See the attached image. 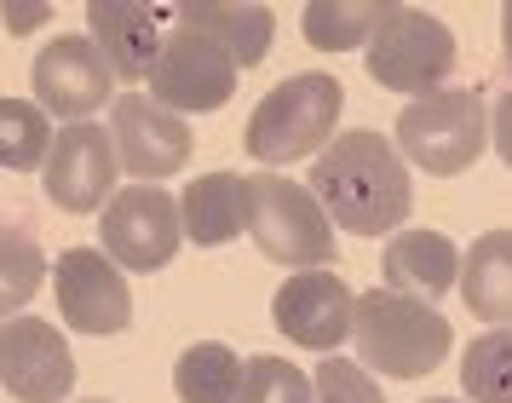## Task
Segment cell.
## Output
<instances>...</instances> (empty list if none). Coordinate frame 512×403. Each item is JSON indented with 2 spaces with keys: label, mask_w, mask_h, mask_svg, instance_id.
<instances>
[{
  "label": "cell",
  "mask_w": 512,
  "mask_h": 403,
  "mask_svg": "<svg viewBox=\"0 0 512 403\" xmlns=\"http://www.w3.org/2000/svg\"><path fill=\"white\" fill-rule=\"evenodd\" d=\"M311 196L323 202L334 225H346L351 237H386L397 231L415 208L409 167L397 156V144L374 127H351L317 150L311 162Z\"/></svg>",
  "instance_id": "1"
},
{
  "label": "cell",
  "mask_w": 512,
  "mask_h": 403,
  "mask_svg": "<svg viewBox=\"0 0 512 403\" xmlns=\"http://www.w3.org/2000/svg\"><path fill=\"white\" fill-rule=\"evenodd\" d=\"M351 340H357L363 369L392 375V380H420L449 357V340L455 334H449V317L438 306L409 300V294H392V288H374V294H357Z\"/></svg>",
  "instance_id": "2"
},
{
  "label": "cell",
  "mask_w": 512,
  "mask_h": 403,
  "mask_svg": "<svg viewBox=\"0 0 512 403\" xmlns=\"http://www.w3.org/2000/svg\"><path fill=\"white\" fill-rule=\"evenodd\" d=\"M340 104H346V93H340L334 75H317V70L288 75L282 87H271V93L259 98V110L248 116L242 144H248V156L265 162V167L300 162V156H311V150H323V144L334 139Z\"/></svg>",
  "instance_id": "3"
},
{
  "label": "cell",
  "mask_w": 512,
  "mask_h": 403,
  "mask_svg": "<svg viewBox=\"0 0 512 403\" xmlns=\"http://www.w3.org/2000/svg\"><path fill=\"white\" fill-rule=\"evenodd\" d=\"M489 144V98L478 87H438L397 116V156L420 173H466Z\"/></svg>",
  "instance_id": "4"
},
{
  "label": "cell",
  "mask_w": 512,
  "mask_h": 403,
  "mask_svg": "<svg viewBox=\"0 0 512 403\" xmlns=\"http://www.w3.org/2000/svg\"><path fill=\"white\" fill-rule=\"evenodd\" d=\"M248 237L259 242L265 260L288 265V271H323L334 265V219L323 214V202L311 196V185L282 179V173H259L254 179V219Z\"/></svg>",
  "instance_id": "5"
},
{
  "label": "cell",
  "mask_w": 512,
  "mask_h": 403,
  "mask_svg": "<svg viewBox=\"0 0 512 403\" xmlns=\"http://www.w3.org/2000/svg\"><path fill=\"white\" fill-rule=\"evenodd\" d=\"M455 70V35L420 6H392L369 41V75L392 93H438Z\"/></svg>",
  "instance_id": "6"
},
{
  "label": "cell",
  "mask_w": 512,
  "mask_h": 403,
  "mask_svg": "<svg viewBox=\"0 0 512 403\" xmlns=\"http://www.w3.org/2000/svg\"><path fill=\"white\" fill-rule=\"evenodd\" d=\"M98 237H104V254L121 271H167V260L185 242V219H179V202L162 185H127L121 196L104 202Z\"/></svg>",
  "instance_id": "7"
},
{
  "label": "cell",
  "mask_w": 512,
  "mask_h": 403,
  "mask_svg": "<svg viewBox=\"0 0 512 403\" xmlns=\"http://www.w3.org/2000/svg\"><path fill=\"white\" fill-rule=\"evenodd\" d=\"M236 93V64L196 29H167L156 70H150V98L173 110V116H196V110H219Z\"/></svg>",
  "instance_id": "8"
},
{
  "label": "cell",
  "mask_w": 512,
  "mask_h": 403,
  "mask_svg": "<svg viewBox=\"0 0 512 403\" xmlns=\"http://www.w3.org/2000/svg\"><path fill=\"white\" fill-rule=\"evenodd\" d=\"M52 288H58V311L75 334H121L133 323L127 271L98 248H70L52 265Z\"/></svg>",
  "instance_id": "9"
},
{
  "label": "cell",
  "mask_w": 512,
  "mask_h": 403,
  "mask_svg": "<svg viewBox=\"0 0 512 403\" xmlns=\"http://www.w3.org/2000/svg\"><path fill=\"white\" fill-rule=\"evenodd\" d=\"M0 386L18 403H64L75 392V357L64 334L41 317L0 323Z\"/></svg>",
  "instance_id": "10"
},
{
  "label": "cell",
  "mask_w": 512,
  "mask_h": 403,
  "mask_svg": "<svg viewBox=\"0 0 512 403\" xmlns=\"http://www.w3.org/2000/svg\"><path fill=\"white\" fill-rule=\"evenodd\" d=\"M47 179V196L70 214H93L116 196V179H121V162H116V139L110 127L98 121H75L52 139V156L41 167Z\"/></svg>",
  "instance_id": "11"
},
{
  "label": "cell",
  "mask_w": 512,
  "mask_h": 403,
  "mask_svg": "<svg viewBox=\"0 0 512 403\" xmlns=\"http://www.w3.org/2000/svg\"><path fill=\"white\" fill-rule=\"evenodd\" d=\"M110 87H116V70L104 64L93 35H58L35 58V104L47 116H64L70 127L87 121L93 110H104Z\"/></svg>",
  "instance_id": "12"
},
{
  "label": "cell",
  "mask_w": 512,
  "mask_h": 403,
  "mask_svg": "<svg viewBox=\"0 0 512 403\" xmlns=\"http://www.w3.org/2000/svg\"><path fill=\"white\" fill-rule=\"evenodd\" d=\"M110 139H116L121 173L133 179H167L190 162V127L144 93L110 98Z\"/></svg>",
  "instance_id": "13"
},
{
  "label": "cell",
  "mask_w": 512,
  "mask_h": 403,
  "mask_svg": "<svg viewBox=\"0 0 512 403\" xmlns=\"http://www.w3.org/2000/svg\"><path fill=\"white\" fill-rule=\"evenodd\" d=\"M351 311H357V300H351V288L334 271H294L277 288V300H271V323L294 346L334 352L340 340H351Z\"/></svg>",
  "instance_id": "14"
},
{
  "label": "cell",
  "mask_w": 512,
  "mask_h": 403,
  "mask_svg": "<svg viewBox=\"0 0 512 403\" xmlns=\"http://www.w3.org/2000/svg\"><path fill=\"white\" fill-rule=\"evenodd\" d=\"M87 35L121 81H150L156 52L167 41V12L144 6V0H93L87 6Z\"/></svg>",
  "instance_id": "15"
},
{
  "label": "cell",
  "mask_w": 512,
  "mask_h": 403,
  "mask_svg": "<svg viewBox=\"0 0 512 403\" xmlns=\"http://www.w3.org/2000/svg\"><path fill=\"white\" fill-rule=\"evenodd\" d=\"M179 219H185V237L196 248H225L254 219V179H242V173L190 179L185 196H179Z\"/></svg>",
  "instance_id": "16"
},
{
  "label": "cell",
  "mask_w": 512,
  "mask_h": 403,
  "mask_svg": "<svg viewBox=\"0 0 512 403\" xmlns=\"http://www.w3.org/2000/svg\"><path fill=\"white\" fill-rule=\"evenodd\" d=\"M380 277L392 294H409V300H438L443 288L461 283V254L443 231H397L380 254Z\"/></svg>",
  "instance_id": "17"
},
{
  "label": "cell",
  "mask_w": 512,
  "mask_h": 403,
  "mask_svg": "<svg viewBox=\"0 0 512 403\" xmlns=\"http://www.w3.org/2000/svg\"><path fill=\"white\" fill-rule=\"evenodd\" d=\"M173 24L208 35L236 70H254L259 58L271 52L277 12H271V6H236V0H213V6L208 0H190V6H173Z\"/></svg>",
  "instance_id": "18"
},
{
  "label": "cell",
  "mask_w": 512,
  "mask_h": 403,
  "mask_svg": "<svg viewBox=\"0 0 512 403\" xmlns=\"http://www.w3.org/2000/svg\"><path fill=\"white\" fill-rule=\"evenodd\" d=\"M461 294L472 317H489L495 329L512 323V231H489L466 248L461 260Z\"/></svg>",
  "instance_id": "19"
},
{
  "label": "cell",
  "mask_w": 512,
  "mask_h": 403,
  "mask_svg": "<svg viewBox=\"0 0 512 403\" xmlns=\"http://www.w3.org/2000/svg\"><path fill=\"white\" fill-rule=\"evenodd\" d=\"M173 392L185 403H236L242 392V357L219 340H196L173 363Z\"/></svg>",
  "instance_id": "20"
},
{
  "label": "cell",
  "mask_w": 512,
  "mask_h": 403,
  "mask_svg": "<svg viewBox=\"0 0 512 403\" xmlns=\"http://www.w3.org/2000/svg\"><path fill=\"white\" fill-rule=\"evenodd\" d=\"M386 12H392V6H369V0H357V6H351V0H311L300 29H305L311 47L351 52V47H369L374 29L386 24Z\"/></svg>",
  "instance_id": "21"
},
{
  "label": "cell",
  "mask_w": 512,
  "mask_h": 403,
  "mask_svg": "<svg viewBox=\"0 0 512 403\" xmlns=\"http://www.w3.org/2000/svg\"><path fill=\"white\" fill-rule=\"evenodd\" d=\"M52 121L29 98H0V173H35L52 156Z\"/></svg>",
  "instance_id": "22"
},
{
  "label": "cell",
  "mask_w": 512,
  "mask_h": 403,
  "mask_svg": "<svg viewBox=\"0 0 512 403\" xmlns=\"http://www.w3.org/2000/svg\"><path fill=\"white\" fill-rule=\"evenodd\" d=\"M461 392L472 403H512V323L484 329L461 357Z\"/></svg>",
  "instance_id": "23"
},
{
  "label": "cell",
  "mask_w": 512,
  "mask_h": 403,
  "mask_svg": "<svg viewBox=\"0 0 512 403\" xmlns=\"http://www.w3.org/2000/svg\"><path fill=\"white\" fill-rule=\"evenodd\" d=\"M47 283V254L41 242L18 231V225H0V323L18 317L35 300V288Z\"/></svg>",
  "instance_id": "24"
},
{
  "label": "cell",
  "mask_w": 512,
  "mask_h": 403,
  "mask_svg": "<svg viewBox=\"0 0 512 403\" xmlns=\"http://www.w3.org/2000/svg\"><path fill=\"white\" fill-rule=\"evenodd\" d=\"M236 403H317V392H311L300 363H288V357H254V363H242Z\"/></svg>",
  "instance_id": "25"
},
{
  "label": "cell",
  "mask_w": 512,
  "mask_h": 403,
  "mask_svg": "<svg viewBox=\"0 0 512 403\" xmlns=\"http://www.w3.org/2000/svg\"><path fill=\"white\" fill-rule=\"evenodd\" d=\"M311 392H317V403H386L380 386L369 380V369L346 363V357H323L317 375H311Z\"/></svg>",
  "instance_id": "26"
},
{
  "label": "cell",
  "mask_w": 512,
  "mask_h": 403,
  "mask_svg": "<svg viewBox=\"0 0 512 403\" xmlns=\"http://www.w3.org/2000/svg\"><path fill=\"white\" fill-rule=\"evenodd\" d=\"M489 139H495V156L512 167V93H501L489 104Z\"/></svg>",
  "instance_id": "27"
},
{
  "label": "cell",
  "mask_w": 512,
  "mask_h": 403,
  "mask_svg": "<svg viewBox=\"0 0 512 403\" xmlns=\"http://www.w3.org/2000/svg\"><path fill=\"white\" fill-rule=\"evenodd\" d=\"M47 18H52V6H6V29H35Z\"/></svg>",
  "instance_id": "28"
},
{
  "label": "cell",
  "mask_w": 512,
  "mask_h": 403,
  "mask_svg": "<svg viewBox=\"0 0 512 403\" xmlns=\"http://www.w3.org/2000/svg\"><path fill=\"white\" fill-rule=\"evenodd\" d=\"M501 64H507V75H512V6L501 12Z\"/></svg>",
  "instance_id": "29"
},
{
  "label": "cell",
  "mask_w": 512,
  "mask_h": 403,
  "mask_svg": "<svg viewBox=\"0 0 512 403\" xmlns=\"http://www.w3.org/2000/svg\"><path fill=\"white\" fill-rule=\"evenodd\" d=\"M81 403H110V398H81Z\"/></svg>",
  "instance_id": "30"
},
{
  "label": "cell",
  "mask_w": 512,
  "mask_h": 403,
  "mask_svg": "<svg viewBox=\"0 0 512 403\" xmlns=\"http://www.w3.org/2000/svg\"><path fill=\"white\" fill-rule=\"evenodd\" d=\"M426 403H455V398H426Z\"/></svg>",
  "instance_id": "31"
}]
</instances>
